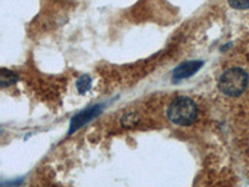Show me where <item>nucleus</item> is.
I'll list each match as a JSON object with an SVG mask.
<instances>
[{
    "label": "nucleus",
    "instance_id": "obj_8",
    "mask_svg": "<svg viewBox=\"0 0 249 187\" xmlns=\"http://www.w3.org/2000/svg\"><path fill=\"white\" fill-rule=\"evenodd\" d=\"M124 119L128 120V122H126V124H124L126 126H132V125H135L137 121H139V117L135 116V115H132V113H131V115H126Z\"/></svg>",
    "mask_w": 249,
    "mask_h": 187
},
{
    "label": "nucleus",
    "instance_id": "obj_5",
    "mask_svg": "<svg viewBox=\"0 0 249 187\" xmlns=\"http://www.w3.org/2000/svg\"><path fill=\"white\" fill-rule=\"evenodd\" d=\"M0 81H1V85L3 86H10L14 82L18 81V77L13 74L12 71H8L5 69H3L1 70V75H0Z\"/></svg>",
    "mask_w": 249,
    "mask_h": 187
},
{
    "label": "nucleus",
    "instance_id": "obj_7",
    "mask_svg": "<svg viewBox=\"0 0 249 187\" xmlns=\"http://www.w3.org/2000/svg\"><path fill=\"white\" fill-rule=\"evenodd\" d=\"M230 6L238 10H246L249 9V0H228Z\"/></svg>",
    "mask_w": 249,
    "mask_h": 187
},
{
    "label": "nucleus",
    "instance_id": "obj_3",
    "mask_svg": "<svg viewBox=\"0 0 249 187\" xmlns=\"http://www.w3.org/2000/svg\"><path fill=\"white\" fill-rule=\"evenodd\" d=\"M102 110V105H95L92 108H89L86 110H84L82 112L77 113L76 116L72 117L70 125V130H69V133H74L75 131L79 130L80 128H82L84 125L88 124L90 120H92L93 117H96Z\"/></svg>",
    "mask_w": 249,
    "mask_h": 187
},
{
    "label": "nucleus",
    "instance_id": "obj_6",
    "mask_svg": "<svg viewBox=\"0 0 249 187\" xmlns=\"http://www.w3.org/2000/svg\"><path fill=\"white\" fill-rule=\"evenodd\" d=\"M77 90L80 94H86L91 88V77L89 75H82L79 80H77Z\"/></svg>",
    "mask_w": 249,
    "mask_h": 187
},
{
    "label": "nucleus",
    "instance_id": "obj_2",
    "mask_svg": "<svg viewBox=\"0 0 249 187\" xmlns=\"http://www.w3.org/2000/svg\"><path fill=\"white\" fill-rule=\"evenodd\" d=\"M249 76L241 68L228 69L221 75L218 86L221 91L228 96H239L248 86Z\"/></svg>",
    "mask_w": 249,
    "mask_h": 187
},
{
    "label": "nucleus",
    "instance_id": "obj_4",
    "mask_svg": "<svg viewBox=\"0 0 249 187\" xmlns=\"http://www.w3.org/2000/svg\"><path fill=\"white\" fill-rule=\"evenodd\" d=\"M202 65H203V61H199V60L183 62V64L177 66L173 71V81L177 82L193 76L202 68Z\"/></svg>",
    "mask_w": 249,
    "mask_h": 187
},
{
    "label": "nucleus",
    "instance_id": "obj_1",
    "mask_svg": "<svg viewBox=\"0 0 249 187\" xmlns=\"http://www.w3.org/2000/svg\"><path fill=\"white\" fill-rule=\"evenodd\" d=\"M167 116L173 124L179 125V126H190L198 116V108L190 97H177L171 102Z\"/></svg>",
    "mask_w": 249,
    "mask_h": 187
}]
</instances>
